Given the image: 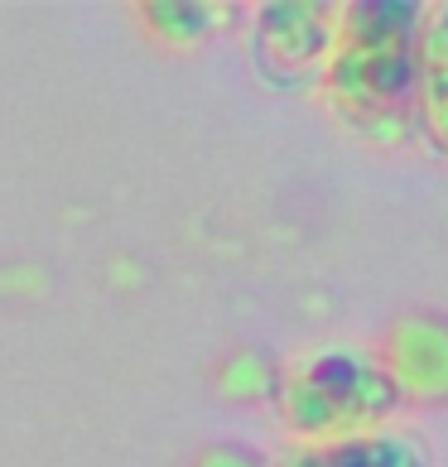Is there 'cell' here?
<instances>
[{
	"label": "cell",
	"instance_id": "cell-3",
	"mask_svg": "<svg viewBox=\"0 0 448 467\" xmlns=\"http://www.w3.org/2000/svg\"><path fill=\"white\" fill-rule=\"evenodd\" d=\"M338 29V5L323 0H270L251 15V54L270 88L299 92L323 78Z\"/></svg>",
	"mask_w": 448,
	"mask_h": 467
},
{
	"label": "cell",
	"instance_id": "cell-8",
	"mask_svg": "<svg viewBox=\"0 0 448 467\" xmlns=\"http://www.w3.org/2000/svg\"><path fill=\"white\" fill-rule=\"evenodd\" d=\"M198 467H270V462H261L255 453H246V448H236V443H222V448H213V453L203 458Z\"/></svg>",
	"mask_w": 448,
	"mask_h": 467
},
{
	"label": "cell",
	"instance_id": "cell-5",
	"mask_svg": "<svg viewBox=\"0 0 448 467\" xmlns=\"http://www.w3.org/2000/svg\"><path fill=\"white\" fill-rule=\"evenodd\" d=\"M415 130L448 160V0L424 5L415 34Z\"/></svg>",
	"mask_w": 448,
	"mask_h": 467
},
{
	"label": "cell",
	"instance_id": "cell-6",
	"mask_svg": "<svg viewBox=\"0 0 448 467\" xmlns=\"http://www.w3.org/2000/svg\"><path fill=\"white\" fill-rule=\"evenodd\" d=\"M270 467H429V453L415 434L376 429V434H352V439L289 443Z\"/></svg>",
	"mask_w": 448,
	"mask_h": 467
},
{
	"label": "cell",
	"instance_id": "cell-1",
	"mask_svg": "<svg viewBox=\"0 0 448 467\" xmlns=\"http://www.w3.org/2000/svg\"><path fill=\"white\" fill-rule=\"evenodd\" d=\"M415 0H357L338 5L333 48L323 63V101L371 140H405L415 130Z\"/></svg>",
	"mask_w": 448,
	"mask_h": 467
},
{
	"label": "cell",
	"instance_id": "cell-4",
	"mask_svg": "<svg viewBox=\"0 0 448 467\" xmlns=\"http://www.w3.org/2000/svg\"><path fill=\"white\" fill-rule=\"evenodd\" d=\"M395 380L401 400H448V318L439 314H410L391 327L386 352L376 357Z\"/></svg>",
	"mask_w": 448,
	"mask_h": 467
},
{
	"label": "cell",
	"instance_id": "cell-7",
	"mask_svg": "<svg viewBox=\"0 0 448 467\" xmlns=\"http://www.w3.org/2000/svg\"><path fill=\"white\" fill-rule=\"evenodd\" d=\"M145 20V29L164 44H203L222 29V10L217 5H193V0H150L135 10Z\"/></svg>",
	"mask_w": 448,
	"mask_h": 467
},
{
	"label": "cell",
	"instance_id": "cell-2",
	"mask_svg": "<svg viewBox=\"0 0 448 467\" xmlns=\"http://www.w3.org/2000/svg\"><path fill=\"white\" fill-rule=\"evenodd\" d=\"M275 405H280V424L295 434V443H323L376 434L395 420V410L405 400L376 357L318 352L280 376Z\"/></svg>",
	"mask_w": 448,
	"mask_h": 467
}]
</instances>
